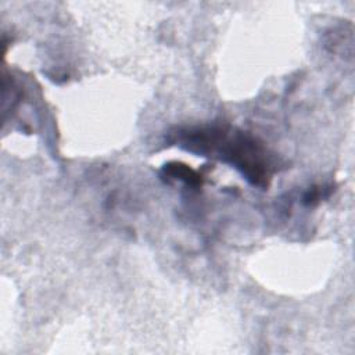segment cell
I'll return each instance as SVG.
<instances>
[{"label":"cell","instance_id":"1","mask_svg":"<svg viewBox=\"0 0 355 355\" xmlns=\"http://www.w3.org/2000/svg\"><path fill=\"white\" fill-rule=\"evenodd\" d=\"M168 141L232 165L248 183L261 189L269 186L277 171L275 154L259 139L226 123L179 128L171 132Z\"/></svg>","mask_w":355,"mask_h":355},{"label":"cell","instance_id":"2","mask_svg":"<svg viewBox=\"0 0 355 355\" xmlns=\"http://www.w3.org/2000/svg\"><path fill=\"white\" fill-rule=\"evenodd\" d=\"M162 173L168 179L182 180V182H184L186 184H190V186H198L202 182L201 175H198L190 166H187L184 164H180V162H169V164H166L164 166V169H162Z\"/></svg>","mask_w":355,"mask_h":355}]
</instances>
